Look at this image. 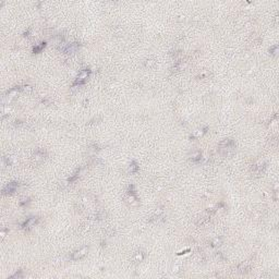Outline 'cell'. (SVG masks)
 Returning <instances> with one entry per match:
<instances>
[{"mask_svg":"<svg viewBox=\"0 0 279 279\" xmlns=\"http://www.w3.org/2000/svg\"><path fill=\"white\" fill-rule=\"evenodd\" d=\"M90 72H91L90 70H88V71H81V72H80L79 76H78V79H76V81H75L74 84H83V83L86 81V79L88 78Z\"/></svg>","mask_w":279,"mask_h":279,"instance_id":"6da1fadb","label":"cell"},{"mask_svg":"<svg viewBox=\"0 0 279 279\" xmlns=\"http://www.w3.org/2000/svg\"><path fill=\"white\" fill-rule=\"evenodd\" d=\"M17 186H18V183L17 182H11L9 183L6 188L4 189V193H13L15 190H17Z\"/></svg>","mask_w":279,"mask_h":279,"instance_id":"7a4b0ae2","label":"cell"},{"mask_svg":"<svg viewBox=\"0 0 279 279\" xmlns=\"http://www.w3.org/2000/svg\"><path fill=\"white\" fill-rule=\"evenodd\" d=\"M86 253H87V247H84V249H82V250L75 252L72 258H73V260H80V258H82L83 256H85Z\"/></svg>","mask_w":279,"mask_h":279,"instance_id":"3957f363","label":"cell"},{"mask_svg":"<svg viewBox=\"0 0 279 279\" xmlns=\"http://www.w3.org/2000/svg\"><path fill=\"white\" fill-rule=\"evenodd\" d=\"M36 224V219L35 218H31L29 219V220H26L24 224V227L25 228H31V227H33V226Z\"/></svg>","mask_w":279,"mask_h":279,"instance_id":"277c9868","label":"cell"},{"mask_svg":"<svg viewBox=\"0 0 279 279\" xmlns=\"http://www.w3.org/2000/svg\"><path fill=\"white\" fill-rule=\"evenodd\" d=\"M44 47H45V43H42L40 45V46H36V47H34V49H33V51L35 52V54H37V52H40V50L43 49Z\"/></svg>","mask_w":279,"mask_h":279,"instance_id":"5b68a950","label":"cell"}]
</instances>
